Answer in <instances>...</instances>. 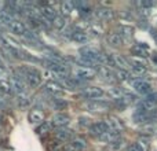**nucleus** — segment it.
<instances>
[{"label": "nucleus", "instance_id": "obj_1", "mask_svg": "<svg viewBox=\"0 0 157 151\" xmlns=\"http://www.w3.org/2000/svg\"><path fill=\"white\" fill-rule=\"evenodd\" d=\"M14 77L22 80L25 84H28L32 88L40 85L41 83V74L37 69L35 68H19L14 72Z\"/></svg>", "mask_w": 157, "mask_h": 151}, {"label": "nucleus", "instance_id": "obj_2", "mask_svg": "<svg viewBox=\"0 0 157 151\" xmlns=\"http://www.w3.org/2000/svg\"><path fill=\"white\" fill-rule=\"evenodd\" d=\"M157 114L156 113H145V111L136 110L132 114V121L135 124H150V122H156L157 124Z\"/></svg>", "mask_w": 157, "mask_h": 151}, {"label": "nucleus", "instance_id": "obj_3", "mask_svg": "<svg viewBox=\"0 0 157 151\" xmlns=\"http://www.w3.org/2000/svg\"><path fill=\"white\" fill-rule=\"evenodd\" d=\"M131 85L141 95H147L149 96L152 94V85L145 78H134V80H131Z\"/></svg>", "mask_w": 157, "mask_h": 151}, {"label": "nucleus", "instance_id": "obj_4", "mask_svg": "<svg viewBox=\"0 0 157 151\" xmlns=\"http://www.w3.org/2000/svg\"><path fill=\"white\" fill-rule=\"evenodd\" d=\"M72 73H73L75 78L83 81V80H91V78H94L97 76V70L88 69V68H81V66H75Z\"/></svg>", "mask_w": 157, "mask_h": 151}, {"label": "nucleus", "instance_id": "obj_5", "mask_svg": "<svg viewBox=\"0 0 157 151\" xmlns=\"http://www.w3.org/2000/svg\"><path fill=\"white\" fill-rule=\"evenodd\" d=\"M86 106L91 113H105V111L110 110L112 107L110 103L103 102V100H90Z\"/></svg>", "mask_w": 157, "mask_h": 151}, {"label": "nucleus", "instance_id": "obj_6", "mask_svg": "<svg viewBox=\"0 0 157 151\" xmlns=\"http://www.w3.org/2000/svg\"><path fill=\"white\" fill-rule=\"evenodd\" d=\"M103 89H101L99 87H87L81 91V96L86 98V99H90V100H97L99 98L103 96Z\"/></svg>", "mask_w": 157, "mask_h": 151}, {"label": "nucleus", "instance_id": "obj_7", "mask_svg": "<svg viewBox=\"0 0 157 151\" xmlns=\"http://www.w3.org/2000/svg\"><path fill=\"white\" fill-rule=\"evenodd\" d=\"M69 122H71V117L66 113H57L52 116L50 124H51V127H55V128H66V125Z\"/></svg>", "mask_w": 157, "mask_h": 151}, {"label": "nucleus", "instance_id": "obj_8", "mask_svg": "<svg viewBox=\"0 0 157 151\" xmlns=\"http://www.w3.org/2000/svg\"><path fill=\"white\" fill-rule=\"evenodd\" d=\"M109 58H110L112 66H117L119 70H127L130 68V61L125 59L123 55L120 54H109Z\"/></svg>", "mask_w": 157, "mask_h": 151}, {"label": "nucleus", "instance_id": "obj_9", "mask_svg": "<svg viewBox=\"0 0 157 151\" xmlns=\"http://www.w3.org/2000/svg\"><path fill=\"white\" fill-rule=\"evenodd\" d=\"M116 33L121 37L123 41H131L134 39V28L130 25H119Z\"/></svg>", "mask_w": 157, "mask_h": 151}, {"label": "nucleus", "instance_id": "obj_10", "mask_svg": "<svg viewBox=\"0 0 157 151\" xmlns=\"http://www.w3.org/2000/svg\"><path fill=\"white\" fill-rule=\"evenodd\" d=\"M95 15H97V18L99 21H112L114 18V11L109 7L99 6V7L95 8Z\"/></svg>", "mask_w": 157, "mask_h": 151}, {"label": "nucleus", "instance_id": "obj_11", "mask_svg": "<svg viewBox=\"0 0 157 151\" xmlns=\"http://www.w3.org/2000/svg\"><path fill=\"white\" fill-rule=\"evenodd\" d=\"M44 89H46V92H48L52 98L62 96L63 92H65L62 88V85H61L58 81H48V83L46 84V87H44Z\"/></svg>", "mask_w": 157, "mask_h": 151}, {"label": "nucleus", "instance_id": "obj_12", "mask_svg": "<svg viewBox=\"0 0 157 151\" xmlns=\"http://www.w3.org/2000/svg\"><path fill=\"white\" fill-rule=\"evenodd\" d=\"M88 131H90V135H91V136L99 138L101 135H103L105 132H108L109 128H108V125H106L105 121H99V122H95V124L90 125Z\"/></svg>", "mask_w": 157, "mask_h": 151}, {"label": "nucleus", "instance_id": "obj_13", "mask_svg": "<svg viewBox=\"0 0 157 151\" xmlns=\"http://www.w3.org/2000/svg\"><path fill=\"white\" fill-rule=\"evenodd\" d=\"M44 111H41L40 109H32L28 114V121L33 125H39V124H43L44 122Z\"/></svg>", "mask_w": 157, "mask_h": 151}, {"label": "nucleus", "instance_id": "obj_14", "mask_svg": "<svg viewBox=\"0 0 157 151\" xmlns=\"http://www.w3.org/2000/svg\"><path fill=\"white\" fill-rule=\"evenodd\" d=\"M105 122H106V125H108L109 131H116V132H120V131L124 129V124H123L121 120L117 118L116 116H108Z\"/></svg>", "mask_w": 157, "mask_h": 151}, {"label": "nucleus", "instance_id": "obj_15", "mask_svg": "<svg viewBox=\"0 0 157 151\" xmlns=\"http://www.w3.org/2000/svg\"><path fill=\"white\" fill-rule=\"evenodd\" d=\"M54 135L59 142H68V140H72V139L75 138L73 131L68 129V128H57Z\"/></svg>", "mask_w": 157, "mask_h": 151}, {"label": "nucleus", "instance_id": "obj_16", "mask_svg": "<svg viewBox=\"0 0 157 151\" xmlns=\"http://www.w3.org/2000/svg\"><path fill=\"white\" fill-rule=\"evenodd\" d=\"M39 10H40V14L47 19V21H54L55 17H57V11H55V8L51 7L50 4H46V3L40 4V8H39Z\"/></svg>", "mask_w": 157, "mask_h": 151}, {"label": "nucleus", "instance_id": "obj_17", "mask_svg": "<svg viewBox=\"0 0 157 151\" xmlns=\"http://www.w3.org/2000/svg\"><path fill=\"white\" fill-rule=\"evenodd\" d=\"M10 85H11V88H13V92H15L17 95L18 94H25L26 92V85H25V83L22 80H19V78H17V77H10Z\"/></svg>", "mask_w": 157, "mask_h": 151}, {"label": "nucleus", "instance_id": "obj_18", "mask_svg": "<svg viewBox=\"0 0 157 151\" xmlns=\"http://www.w3.org/2000/svg\"><path fill=\"white\" fill-rule=\"evenodd\" d=\"M97 73L103 81H106V83H113V81L116 80L114 73L110 69H108V66H99V68L97 69Z\"/></svg>", "mask_w": 157, "mask_h": 151}, {"label": "nucleus", "instance_id": "obj_19", "mask_svg": "<svg viewBox=\"0 0 157 151\" xmlns=\"http://www.w3.org/2000/svg\"><path fill=\"white\" fill-rule=\"evenodd\" d=\"M157 109V102L149 99H144L138 103V110L145 111V113H155Z\"/></svg>", "mask_w": 157, "mask_h": 151}, {"label": "nucleus", "instance_id": "obj_20", "mask_svg": "<svg viewBox=\"0 0 157 151\" xmlns=\"http://www.w3.org/2000/svg\"><path fill=\"white\" fill-rule=\"evenodd\" d=\"M8 29H10L11 33H14V35H19V36H24V33L28 30L24 22L18 21V19H14V21L10 24Z\"/></svg>", "mask_w": 157, "mask_h": 151}, {"label": "nucleus", "instance_id": "obj_21", "mask_svg": "<svg viewBox=\"0 0 157 151\" xmlns=\"http://www.w3.org/2000/svg\"><path fill=\"white\" fill-rule=\"evenodd\" d=\"M131 52H132L134 55L146 58L147 52H149V46H147L146 43H138V44H135V46L131 47Z\"/></svg>", "mask_w": 157, "mask_h": 151}, {"label": "nucleus", "instance_id": "obj_22", "mask_svg": "<svg viewBox=\"0 0 157 151\" xmlns=\"http://www.w3.org/2000/svg\"><path fill=\"white\" fill-rule=\"evenodd\" d=\"M101 142H103V143H114V142H117L120 139V132H116V131H108V132H105L103 135H101L99 138Z\"/></svg>", "mask_w": 157, "mask_h": 151}, {"label": "nucleus", "instance_id": "obj_23", "mask_svg": "<svg viewBox=\"0 0 157 151\" xmlns=\"http://www.w3.org/2000/svg\"><path fill=\"white\" fill-rule=\"evenodd\" d=\"M71 40L76 41V43H78V44H86V43L90 41V36L87 35V33L81 32V30H75V32L72 33Z\"/></svg>", "mask_w": 157, "mask_h": 151}, {"label": "nucleus", "instance_id": "obj_24", "mask_svg": "<svg viewBox=\"0 0 157 151\" xmlns=\"http://www.w3.org/2000/svg\"><path fill=\"white\" fill-rule=\"evenodd\" d=\"M141 133L145 136H155L157 135V124L156 122H150V124H145L141 127Z\"/></svg>", "mask_w": 157, "mask_h": 151}, {"label": "nucleus", "instance_id": "obj_25", "mask_svg": "<svg viewBox=\"0 0 157 151\" xmlns=\"http://www.w3.org/2000/svg\"><path fill=\"white\" fill-rule=\"evenodd\" d=\"M106 40L108 43L110 44L112 47H121L123 46V40L116 32H112V33H108L106 35Z\"/></svg>", "mask_w": 157, "mask_h": 151}, {"label": "nucleus", "instance_id": "obj_26", "mask_svg": "<svg viewBox=\"0 0 157 151\" xmlns=\"http://www.w3.org/2000/svg\"><path fill=\"white\" fill-rule=\"evenodd\" d=\"M71 144H72V146H73L77 151H84V150L87 149V142H86V139L80 138V136H75V138L72 139Z\"/></svg>", "mask_w": 157, "mask_h": 151}, {"label": "nucleus", "instance_id": "obj_27", "mask_svg": "<svg viewBox=\"0 0 157 151\" xmlns=\"http://www.w3.org/2000/svg\"><path fill=\"white\" fill-rule=\"evenodd\" d=\"M73 10H75L73 2H62V3H61V13H62L63 18H65V17H68V15H71Z\"/></svg>", "mask_w": 157, "mask_h": 151}, {"label": "nucleus", "instance_id": "obj_28", "mask_svg": "<svg viewBox=\"0 0 157 151\" xmlns=\"http://www.w3.org/2000/svg\"><path fill=\"white\" fill-rule=\"evenodd\" d=\"M108 95L112 98V99H114V100L123 99V96H124V91H121L120 88H116V87H113V88H109L108 89Z\"/></svg>", "mask_w": 157, "mask_h": 151}, {"label": "nucleus", "instance_id": "obj_29", "mask_svg": "<svg viewBox=\"0 0 157 151\" xmlns=\"http://www.w3.org/2000/svg\"><path fill=\"white\" fill-rule=\"evenodd\" d=\"M51 106L55 110H63V109L68 107V103L63 99H58V98H52L51 99Z\"/></svg>", "mask_w": 157, "mask_h": 151}, {"label": "nucleus", "instance_id": "obj_30", "mask_svg": "<svg viewBox=\"0 0 157 151\" xmlns=\"http://www.w3.org/2000/svg\"><path fill=\"white\" fill-rule=\"evenodd\" d=\"M0 94L2 95H10L13 94V88H11L10 83L6 80H0Z\"/></svg>", "mask_w": 157, "mask_h": 151}, {"label": "nucleus", "instance_id": "obj_31", "mask_svg": "<svg viewBox=\"0 0 157 151\" xmlns=\"http://www.w3.org/2000/svg\"><path fill=\"white\" fill-rule=\"evenodd\" d=\"M17 102H18V105L21 106V107H26V106H29L30 99H29V96L26 95V92H25V94H18L17 95Z\"/></svg>", "mask_w": 157, "mask_h": 151}, {"label": "nucleus", "instance_id": "obj_32", "mask_svg": "<svg viewBox=\"0 0 157 151\" xmlns=\"http://www.w3.org/2000/svg\"><path fill=\"white\" fill-rule=\"evenodd\" d=\"M130 66L132 68L134 73H136V76H138V74H145V73H146V68H145V66L142 65V63L132 62V61H131V62H130Z\"/></svg>", "mask_w": 157, "mask_h": 151}, {"label": "nucleus", "instance_id": "obj_33", "mask_svg": "<svg viewBox=\"0 0 157 151\" xmlns=\"http://www.w3.org/2000/svg\"><path fill=\"white\" fill-rule=\"evenodd\" d=\"M52 25H54L58 30H62L63 28H65V25H66V21H65V18H63L62 15H57L55 17V19L52 21Z\"/></svg>", "mask_w": 157, "mask_h": 151}, {"label": "nucleus", "instance_id": "obj_34", "mask_svg": "<svg viewBox=\"0 0 157 151\" xmlns=\"http://www.w3.org/2000/svg\"><path fill=\"white\" fill-rule=\"evenodd\" d=\"M14 21V18L11 15H8V14H6L4 11H2L0 13V24L2 25H6V26H10V24Z\"/></svg>", "mask_w": 157, "mask_h": 151}, {"label": "nucleus", "instance_id": "obj_35", "mask_svg": "<svg viewBox=\"0 0 157 151\" xmlns=\"http://www.w3.org/2000/svg\"><path fill=\"white\" fill-rule=\"evenodd\" d=\"M50 131H51V124L44 121L43 124H40V127L37 128V131H36V132H37L39 135H47Z\"/></svg>", "mask_w": 157, "mask_h": 151}, {"label": "nucleus", "instance_id": "obj_36", "mask_svg": "<svg viewBox=\"0 0 157 151\" xmlns=\"http://www.w3.org/2000/svg\"><path fill=\"white\" fill-rule=\"evenodd\" d=\"M135 4L138 6V7L147 10V8H150V7H153V6H155V2H152V0H139V2H136Z\"/></svg>", "mask_w": 157, "mask_h": 151}, {"label": "nucleus", "instance_id": "obj_37", "mask_svg": "<svg viewBox=\"0 0 157 151\" xmlns=\"http://www.w3.org/2000/svg\"><path fill=\"white\" fill-rule=\"evenodd\" d=\"M125 151H145V149L139 143H132L125 149Z\"/></svg>", "mask_w": 157, "mask_h": 151}, {"label": "nucleus", "instance_id": "obj_38", "mask_svg": "<svg viewBox=\"0 0 157 151\" xmlns=\"http://www.w3.org/2000/svg\"><path fill=\"white\" fill-rule=\"evenodd\" d=\"M116 76L119 80H128L130 78V74L127 70H116Z\"/></svg>", "mask_w": 157, "mask_h": 151}, {"label": "nucleus", "instance_id": "obj_39", "mask_svg": "<svg viewBox=\"0 0 157 151\" xmlns=\"http://www.w3.org/2000/svg\"><path fill=\"white\" fill-rule=\"evenodd\" d=\"M91 33H92V36H99L101 33H102V28L98 26V25H92Z\"/></svg>", "mask_w": 157, "mask_h": 151}, {"label": "nucleus", "instance_id": "obj_40", "mask_svg": "<svg viewBox=\"0 0 157 151\" xmlns=\"http://www.w3.org/2000/svg\"><path fill=\"white\" fill-rule=\"evenodd\" d=\"M78 124L81 125V127H88L90 128V118H87V117H80L78 118Z\"/></svg>", "mask_w": 157, "mask_h": 151}, {"label": "nucleus", "instance_id": "obj_41", "mask_svg": "<svg viewBox=\"0 0 157 151\" xmlns=\"http://www.w3.org/2000/svg\"><path fill=\"white\" fill-rule=\"evenodd\" d=\"M123 144H124V142L121 140V139H119L117 142H114V143H112V147H113L114 150H119V149H121L123 147Z\"/></svg>", "mask_w": 157, "mask_h": 151}, {"label": "nucleus", "instance_id": "obj_42", "mask_svg": "<svg viewBox=\"0 0 157 151\" xmlns=\"http://www.w3.org/2000/svg\"><path fill=\"white\" fill-rule=\"evenodd\" d=\"M63 151H77L76 149H75L73 146H72L71 143H68V144H65V146H63V149H62Z\"/></svg>", "mask_w": 157, "mask_h": 151}, {"label": "nucleus", "instance_id": "obj_43", "mask_svg": "<svg viewBox=\"0 0 157 151\" xmlns=\"http://www.w3.org/2000/svg\"><path fill=\"white\" fill-rule=\"evenodd\" d=\"M120 17L121 18H127V19H131V15L128 13H120Z\"/></svg>", "mask_w": 157, "mask_h": 151}, {"label": "nucleus", "instance_id": "obj_44", "mask_svg": "<svg viewBox=\"0 0 157 151\" xmlns=\"http://www.w3.org/2000/svg\"><path fill=\"white\" fill-rule=\"evenodd\" d=\"M4 106H6V100L3 99V96H0V109L4 107Z\"/></svg>", "mask_w": 157, "mask_h": 151}, {"label": "nucleus", "instance_id": "obj_45", "mask_svg": "<svg viewBox=\"0 0 157 151\" xmlns=\"http://www.w3.org/2000/svg\"><path fill=\"white\" fill-rule=\"evenodd\" d=\"M3 122H4V114L0 111V124H3Z\"/></svg>", "mask_w": 157, "mask_h": 151}, {"label": "nucleus", "instance_id": "obj_46", "mask_svg": "<svg viewBox=\"0 0 157 151\" xmlns=\"http://www.w3.org/2000/svg\"><path fill=\"white\" fill-rule=\"evenodd\" d=\"M152 36H153V39H155V41H156V44H157V33L155 32V30H152Z\"/></svg>", "mask_w": 157, "mask_h": 151}, {"label": "nucleus", "instance_id": "obj_47", "mask_svg": "<svg viewBox=\"0 0 157 151\" xmlns=\"http://www.w3.org/2000/svg\"><path fill=\"white\" fill-rule=\"evenodd\" d=\"M152 59H153V62H155L156 65H157V54H153V55H152Z\"/></svg>", "mask_w": 157, "mask_h": 151}]
</instances>
